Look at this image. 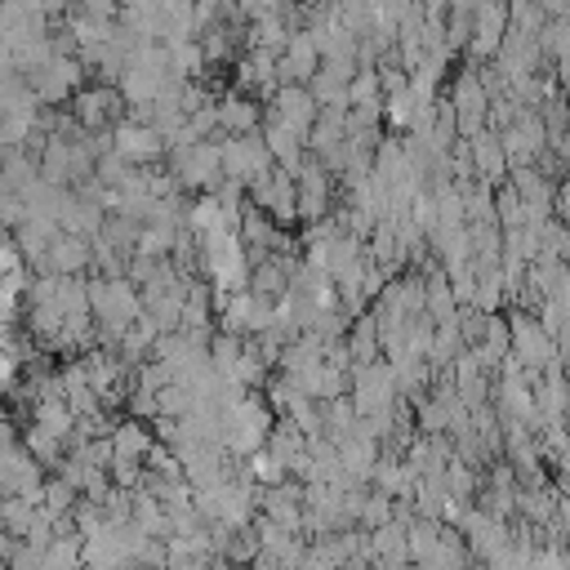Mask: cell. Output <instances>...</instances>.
Returning a JSON list of instances; mask_svg holds the SVG:
<instances>
[{
  "mask_svg": "<svg viewBox=\"0 0 570 570\" xmlns=\"http://www.w3.org/2000/svg\"><path fill=\"white\" fill-rule=\"evenodd\" d=\"M107 111H111V94H102V89H76L71 94V120L80 129H102Z\"/></svg>",
  "mask_w": 570,
  "mask_h": 570,
  "instance_id": "4",
  "label": "cell"
},
{
  "mask_svg": "<svg viewBox=\"0 0 570 570\" xmlns=\"http://www.w3.org/2000/svg\"><path fill=\"white\" fill-rule=\"evenodd\" d=\"M22 436L13 432V414L9 410H0V450H9V445H18Z\"/></svg>",
  "mask_w": 570,
  "mask_h": 570,
  "instance_id": "10",
  "label": "cell"
},
{
  "mask_svg": "<svg viewBox=\"0 0 570 570\" xmlns=\"http://www.w3.org/2000/svg\"><path fill=\"white\" fill-rule=\"evenodd\" d=\"M85 289H89V316L102 321V334H107V338L120 334V330L138 316V298H134V289H129L125 281H94V285H85Z\"/></svg>",
  "mask_w": 570,
  "mask_h": 570,
  "instance_id": "1",
  "label": "cell"
},
{
  "mask_svg": "<svg viewBox=\"0 0 570 570\" xmlns=\"http://www.w3.org/2000/svg\"><path fill=\"white\" fill-rule=\"evenodd\" d=\"M223 120H227V125H232V129H245V125H249V120H254V111H249V107H245V102H232V107H227V111H223Z\"/></svg>",
  "mask_w": 570,
  "mask_h": 570,
  "instance_id": "9",
  "label": "cell"
},
{
  "mask_svg": "<svg viewBox=\"0 0 570 570\" xmlns=\"http://www.w3.org/2000/svg\"><path fill=\"white\" fill-rule=\"evenodd\" d=\"M76 76H80V67H76L67 53H53V58H45L40 67L22 71V80H27V89L36 94V102H62V98H71V94H76Z\"/></svg>",
  "mask_w": 570,
  "mask_h": 570,
  "instance_id": "2",
  "label": "cell"
},
{
  "mask_svg": "<svg viewBox=\"0 0 570 570\" xmlns=\"http://www.w3.org/2000/svg\"><path fill=\"white\" fill-rule=\"evenodd\" d=\"M40 508H45L49 517L71 512V508H76V485H71V481H62V476H49V481L40 485Z\"/></svg>",
  "mask_w": 570,
  "mask_h": 570,
  "instance_id": "6",
  "label": "cell"
},
{
  "mask_svg": "<svg viewBox=\"0 0 570 570\" xmlns=\"http://www.w3.org/2000/svg\"><path fill=\"white\" fill-rule=\"evenodd\" d=\"M142 450H147V432L138 423H125V428L111 432V459L134 463V459H142Z\"/></svg>",
  "mask_w": 570,
  "mask_h": 570,
  "instance_id": "8",
  "label": "cell"
},
{
  "mask_svg": "<svg viewBox=\"0 0 570 570\" xmlns=\"http://www.w3.org/2000/svg\"><path fill=\"white\" fill-rule=\"evenodd\" d=\"M116 156L138 160V156H156V134L151 129H116Z\"/></svg>",
  "mask_w": 570,
  "mask_h": 570,
  "instance_id": "7",
  "label": "cell"
},
{
  "mask_svg": "<svg viewBox=\"0 0 570 570\" xmlns=\"http://www.w3.org/2000/svg\"><path fill=\"white\" fill-rule=\"evenodd\" d=\"M89 263H94L89 240L71 236V232H58L53 245L45 249V258H40V272H49V276H80Z\"/></svg>",
  "mask_w": 570,
  "mask_h": 570,
  "instance_id": "3",
  "label": "cell"
},
{
  "mask_svg": "<svg viewBox=\"0 0 570 570\" xmlns=\"http://www.w3.org/2000/svg\"><path fill=\"white\" fill-rule=\"evenodd\" d=\"M22 445H27V454H31V459L45 468V463H58V454H62V445H67V441H58L53 432H45L40 423H27Z\"/></svg>",
  "mask_w": 570,
  "mask_h": 570,
  "instance_id": "5",
  "label": "cell"
}]
</instances>
